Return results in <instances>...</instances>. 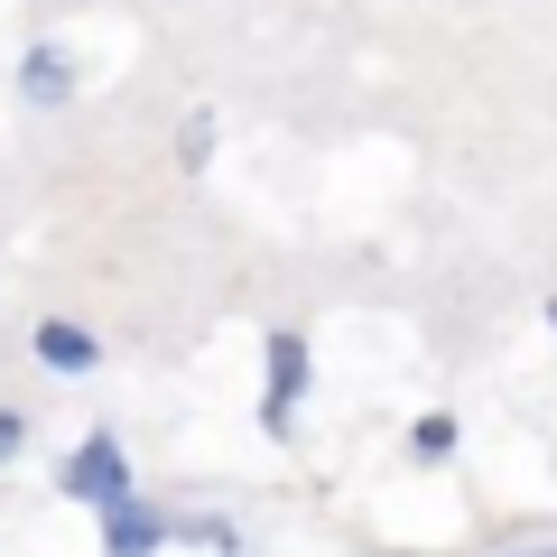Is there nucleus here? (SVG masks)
I'll return each mask as SVG.
<instances>
[{"mask_svg":"<svg viewBox=\"0 0 557 557\" xmlns=\"http://www.w3.org/2000/svg\"><path fill=\"white\" fill-rule=\"evenodd\" d=\"M159 548V511H131V502H121L112 511V557H149Z\"/></svg>","mask_w":557,"mask_h":557,"instance_id":"obj_4","label":"nucleus"},{"mask_svg":"<svg viewBox=\"0 0 557 557\" xmlns=\"http://www.w3.org/2000/svg\"><path fill=\"white\" fill-rule=\"evenodd\" d=\"M28 94L57 102V94H65V57H28Z\"/></svg>","mask_w":557,"mask_h":557,"instance_id":"obj_5","label":"nucleus"},{"mask_svg":"<svg viewBox=\"0 0 557 557\" xmlns=\"http://www.w3.org/2000/svg\"><path fill=\"white\" fill-rule=\"evenodd\" d=\"M548 325H557V307H548Z\"/></svg>","mask_w":557,"mask_h":557,"instance_id":"obj_8","label":"nucleus"},{"mask_svg":"<svg viewBox=\"0 0 557 557\" xmlns=\"http://www.w3.org/2000/svg\"><path fill=\"white\" fill-rule=\"evenodd\" d=\"M65 493H75V502H102V511H121V502H131V474H121V446H112V437L75 446V456H65Z\"/></svg>","mask_w":557,"mask_h":557,"instance_id":"obj_1","label":"nucleus"},{"mask_svg":"<svg viewBox=\"0 0 557 557\" xmlns=\"http://www.w3.org/2000/svg\"><path fill=\"white\" fill-rule=\"evenodd\" d=\"M38 354L57 372H94V335H75V325H38Z\"/></svg>","mask_w":557,"mask_h":557,"instance_id":"obj_3","label":"nucleus"},{"mask_svg":"<svg viewBox=\"0 0 557 557\" xmlns=\"http://www.w3.org/2000/svg\"><path fill=\"white\" fill-rule=\"evenodd\" d=\"M20 437H28V418H20V409H0V456H20Z\"/></svg>","mask_w":557,"mask_h":557,"instance_id":"obj_6","label":"nucleus"},{"mask_svg":"<svg viewBox=\"0 0 557 557\" xmlns=\"http://www.w3.org/2000/svg\"><path fill=\"white\" fill-rule=\"evenodd\" d=\"M530 557H557V548H530Z\"/></svg>","mask_w":557,"mask_h":557,"instance_id":"obj_7","label":"nucleus"},{"mask_svg":"<svg viewBox=\"0 0 557 557\" xmlns=\"http://www.w3.org/2000/svg\"><path fill=\"white\" fill-rule=\"evenodd\" d=\"M298 381H307V344H298V335H270V428H288Z\"/></svg>","mask_w":557,"mask_h":557,"instance_id":"obj_2","label":"nucleus"}]
</instances>
